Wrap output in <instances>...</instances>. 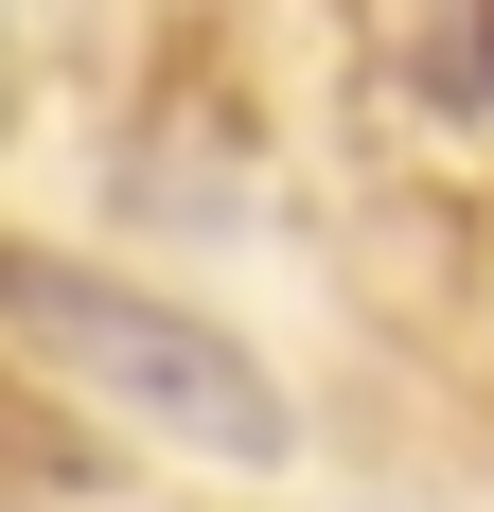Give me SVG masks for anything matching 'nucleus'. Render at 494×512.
Segmentation results:
<instances>
[{"label": "nucleus", "mask_w": 494, "mask_h": 512, "mask_svg": "<svg viewBox=\"0 0 494 512\" xmlns=\"http://www.w3.org/2000/svg\"><path fill=\"white\" fill-rule=\"evenodd\" d=\"M0 336L53 354L71 389H106L124 424L195 442V460H283V389H265L212 318L142 301V283H106V265H71V248H18V230H0Z\"/></svg>", "instance_id": "1"}, {"label": "nucleus", "mask_w": 494, "mask_h": 512, "mask_svg": "<svg viewBox=\"0 0 494 512\" xmlns=\"http://www.w3.org/2000/svg\"><path fill=\"white\" fill-rule=\"evenodd\" d=\"M424 89H442V106H494V0H477V18H459V53H442V71H424Z\"/></svg>", "instance_id": "2"}, {"label": "nucleus", "mask_w": 494, "mask_h": 512, "mask_svg": "<svg viewBox=\"0 0 494 512\" xmlns=\"http://www.w3.org/2000/svg\"><path fill=\"white\" fill-rule=\"evenodd\" d=\"M18 460H36V442H18V424H0V477H18Z\"/></svg>", "instance_id": "3"}]
</instances>
